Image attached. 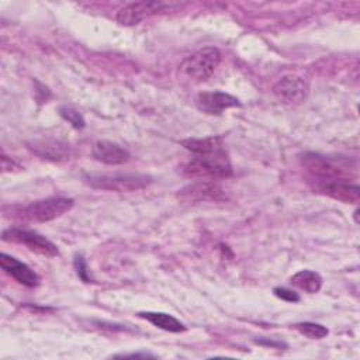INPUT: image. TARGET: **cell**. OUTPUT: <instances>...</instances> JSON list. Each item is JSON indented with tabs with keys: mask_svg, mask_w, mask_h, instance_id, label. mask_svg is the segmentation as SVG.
I'll return each instance as SVG.
<instances>
[{
	"mask_svg": "<svg viewBox=\"0 0 360 360\" xmlns=\"http://www.w3.org/2000/svg\"><path fill=\"white\" fill-rule=\"evenodd\" d=\"M273 292H274L276 297H278V298H281L284 301H288V302L300 301V295L297 292H294V291H291L288 288H284V287H276L273 290Z\"/></svg>",
	"mask_w": 360,
	"mask_h": 360,
	"instance_id": "ffe728a7",
	"label": "cell"
},
{
	"mask_svg": "<svg viewBox=\"0 0 360 360\" xmlns=\"http://www.w3.org/2000/svg\"><path fill=\"white\" fill-rule=\"evenodd\" d=\"M314 188L328 197L346 204H357L360 201V188L347 177L312 179Z\"/></svg>",
	"mask_w": 360,
	"mask_h": 360,
	"instance_id": "8992f818",
	"label": "cell"
},
{
	"mask_svg": "<svg viewBox=\"0 0 360 360\" xmlns=\"http://www.w3.org/2000/svg\"><path fill=\"white\" fill-rule=\"evenodd\" d=\"M300 162L302 167L311 174L312 179L346 177V172L343 169H340L335 162L319 153L304 152L300 156Z\"/></svg>",
	"mask_w": 360,
	"mask_h": 360,
	"instance_id": "ba28073f",
	"label": "cell"
},
{
	"mask_svg": "<svg viewBox=\"0 0 360 360\" xmlns=\"http://www.w3.org/2000/svg\"><path fill=\"white\" fill-rule=\"evenodd\" d=\"M1 238L4 242L24 245L30 250L46 257H55L59 255V250L55 243H52L49 239H46L45 236L34 231L21 229V228H8L3 231Z\"/></svg>",
	"mask_w": 360,
	"mask_h": 360,
	"instance_id": "5b68a950",
	"label": "cell"
},
{
	"mask_svg": "<svg viewBox=\"0 0 360 360\" xmlns=\"http://www.w3.org/2000/svg\"><path fill=\"white\" fill-rule=\"evenodd\" d=\"M75 269H76V273L77 276L84 281V283H90V277L87 274V266H86V262L82 256H76L75 257Z\"/></svg>",
	"mask_w": 360,
	"mask_h": 360,
	"instance_id": "44dd1931",
	"label": "cell"
},
{
	"mask_svg": "<svg viewBox=\"0 0 360 360\" xmlns=\"http://www.w3.org/2000/svg\"><path fill=\"white\" fill-rule=\"evenodd\" d=\"M138 315L141 318L146 319L148 322H150L152 325H155L156 328H160V329L167 330V332L179 333V332H184L186 330V326L179 319H176L174 316H172L169 314H165V312L146 311V312H139Z\"/></svg>",
	"mask_w": 360,
	"mask_h": 360,
	"instance_id": "9a60e30c",
	"label": "cell"
},
{
	"mask_svg": "<svg viewBox=\"0 0 360 360\" xmlns=\"http://www.w3.org/2000/svg\"><path fill=\"white\" fill-rule=\"evenodd\" d=\"M30 149L38 156L53 160V162L66 160L69 159V155H70L69 146L66 143H62L59 141H51V139L34 141L32 143H30Z\"/></svg>",
	"mask_w": 360,
	"mask_h": 360,
	"instance_id": "5bb4252c",
	"label": "cell"
},
{
	"mask_svg": "<svg viewBox=\"0 0 360 360\" xmlns=\"http://www.w3.org/2000/svg\"><path fill=\"white\" fill-rule=\"evenodd\" d=\"M177 198L181 202H188V204H197V202H205V201H224L226 198L225 191L221 186L207 181V180H200L191 184L184 186L183 188L179 190Z\"/></svg>",
	"mask_w": 360,
	"mask_h": 360,
	"instance_id": "52a82bcc",
	"label": "cell"
},
{
	"mask_svg": "<svg viewBox=\"0 0 360 360\" xmlns=\"http://www.w3.org/2000/svg\"><path fill=\"white\" fill-rule=\"evenodd\" d=\"M290 284L308 294H315L322 287V277L312 270H300L290 278Z\"/></svg>",
	"mask_w": 360,
	"mask_h": 360,
	"instance_id": "e0dca14e",
	"label": "cell"
},
{
	"mask_svg": "<svg viewBox=\"0 0 360 360\" xmlns=\"http://www.w3.org/2000/svg\"><path fill=\"white\" fill-rule=\"evenodd\" d=\"M73 207V200L66 197H51L39 201H34L20 210V217L35 222L52 221Z\"/></svg>",
	"mask_w": 360,
	"mask_h": 360,
	"instance_id": "277c9868",
	"label": "cell"
},
{
	"mask_svg": "<svg viewBox=\"0 0 360 360\" xmlns=\"http://www.w3.org/2000/svg\"><path fill=\"white\" fill-rule=\"evenodd\" d=\"M308 84L298 76H284L274 86V96L284 104H301L308 96Z\"/></svg>",
	"mask_w": 360,
	"mask_h": 360,
	"instance_id": "9c48e42d",
	"label": "cell"
},
{
	"mask_svg": "<svg viewBox=\"0 0 360 360\" xmlns=\"http://www.w3.org/2000/svg\"><path fill=\"white\" fill-rule=\"evenodd\" d=\"M165 4L159 1H136L127 4L117 13V21L122 25H136L149 15L163 10Z\"/></svg>",
	"mask_w": 360,
	"mask_h": 360,
	"instance_id": "8fae6325",
	"label": "cell"
},
{
	"mask_svg": "<svg viewBox=\"0 0 360 360\" xmlns=\"http://www.w3.org/2000/svg\"><path fill=\"white\" fill-rule=\"evenodd\" d=\"M183 174L191 179L214 180L229 177L232 174V165L225 149L211 152L207 155H195L183 166Z\"/></svg>",
	"mask_w": 360,
	"mask_h": 360,
	"instance_id": "6da1fadb",
	"label": "cell"
},
{
	"mask_svg": "<svg viewBox=\"0 0 360 360\" xmlns=\"http://www.w3.org/2000/svg\"><path fill=\"white\" fill-rule=\"evenodd\" d=\"M83 180L93 188L128 193L145 188L150 177L139 173H84Z\"/></svg>",
	"mask_w": 360,
	"mask_h": 360,
	"instance_id": "7a4b0ae2",
	"label": "cell"
},
{
	"mask_svg": "<svg viewBox=\"0 0 360 360\" xmlns=\"http://www.w3.org/2000/svg\"><path fill=\"white\" fill-rule=\"evenodd\" d=\"M240 105L236 97L224 91H202L197 96V107L210 115H219L228 108Z\"/></svg>",
	"mask_w": 360,
	"mask_h": 360,
	"instance_id": "30bf717a",
	"label": "cell"
},
{
	"mask_svg": "<svg viewBox=\"0 0 360 360\" xmlns=\"http://www.w3.org/2000/svg\"><path fill=\"white\" fill-rule=\"evenodd\" d=\"M114 357H155L150 353H124V354H115Z\"/></svg>",
	"mask_w": 360,
	"mask_h": 360,
	"instance_id": "603a6c76",
	"label": "cell"
},
{
	"mask_svg": "<svg viewBox=\"0 0 360 360\" xmlns=\"http://www.w3.org/2000/svg\"><path fill=\"white\" fill-rule=\"evenodd\" d=\"M59 114H60L73 128L80 129V128L84 127V120H83L82 114H80L77 110H75L73 107L62 105V107L59 108Z\"/></svg>",
	"mask_w": 360,
	"mask_h": 360,
	"instance_id": "d6986e66",
	"label": "cell"
},
{
	"mask_svg": "<svg viewBox=\"0 0 360 360\" xmlns=\"http://www.w3.org/2000/svg\"><path fill=\"white\" fill-rule=\"evenodd\" d=\"M294 328L309 339H322L329 333L326 326L315 322H300V323H295Z\"/></svg>",
	"mask_w": 360,
	"mask_h": 360,
	"instance_id": "ac0fdd59",
	"label": "cell"
},
{
	"mask_svg": "<svg viewBox=\"0 0 360 360\" xmlns=\"http://www.w3.org/2000/svg\"><path fill=\"white\" fill-rule=\"evenodd\" d=\"M0 264L8 276L25 287H35L39 283L38 274L30 266L4 252L0 255Z\"/></svg>",
	"mask_w": 360,
	"mask_h": 360,
	"instance_id": "7c38bea8",
	"label": "cell"
},
{
	"mask_svg": "<svg viewBox=\"0 0 360 360\" xmlns=\"http://www.w3.org/2000/svg\"><path fill=\"white\" fill-rule=\"evenodd\" d=\"M256 343L263 345V346H270V347H281L285 346L283 342H277V340H269V339H257Z\"/></svg>",
	"mask_w": 360,
	"mask_h": 360,
	"instance_id": "7402d4cb",
	"label": "cell"
},
{
	"mask_svg": "<svg viewBox=\"0 0 360 360\" xmlns=\"http://www.w3.org/2000/svg\"><path fill=\"white\" fill-rule=\"evenodd\" d=\"M93 156L104 165H122L128 162L129 152L121 145L111 141H97L93 145Z\"/></svg>",
	"mask_w": 360,
	"mask_h": 360,
	"instance_id": "4fadbf2b",
	"label": "cell"
},
{
	"mask_svg": "<svg viewBox=\"0 0 360 360\" xmlns=\"http://www.w3.org/2000/svg\"><path fill=\"white\" fill-rule=\"evenodd\" d=\"M221 62V52L214 46H205L187 56L180 63V72L191 80L202 82L208 79Z\"/></svg>",
	"mask_w": 360,
	"mask_h": 360,
	"instance_id": "3957f363",
	"label": "cell"
},
{
	"mask_svg": "<svg viewBox=\"0 0 360 360\" xmlns=\"http://www.w3.org/2000/svg\"><path fill=\"white\" fill-rule=\"evenodd\" d=\"M181 145L193 152L194 155H207L211 152H217L224 149L222 139L219 136H210V138H188L181 141Z\"/></svg>",
	"mask_w": 360,
	"mask_h": 360,
	"instance_id": "2e32d148",
	"label": "cell"
}]
</instances>
